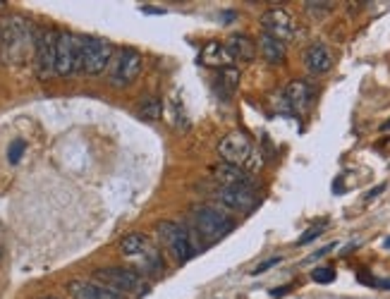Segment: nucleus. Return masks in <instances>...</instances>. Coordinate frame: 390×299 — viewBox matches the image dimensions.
Segmentation results:
<instances>
[{
    "label": "nucleus",
    "instance_id": "obj_1",
    "mask_svg": "<svg viewBox=\"0 0 390 299\" xmlns=\"http://www.w3.org/2000/svg\"><path fill=\"white\" fill-rule=\"evenodd\" d=\"M36 48V31L24 17L12 15L0 22V60L22 65Z\"/></svg>",
    "mask_w": 390,
    "mask_h": 299
},
{
    "label": "nucleus",
    "instance_id": "obj_2",
    "mask_svg": "<svg viewBox=\"0 0 390 299\" xmlns=\"http://www.w3.org/2000/svg\"><path fill=\"white\" fill-rule=\"evenodd\" d=\"M189 230L194 239L199 242V246H211L216 242H221L223 237L230 235L235 230L237 223L235 218H230L228 213H223V209L211 204H196L189 211Z\"/></svg>",
    "mask_w": 390,
    "mask_h": 299
},
{
    "label": "nucleus",
    "instance_id": "obj_3",
    "mask_svg": "<svg viewBox=\"0 0 390 299\" xmlns=\"http://www.w3.org/2000/svg\"><path fill=\"white\" fill-rule=\"evenodd\" d=\"M156 237H158V242L165 246V251L175 259L177 266H184L189 259H194L199 254V249H201L189 227L182 223H175V220H158Z\"/></svg>",
    "mask_w": 390,
    "mask_h": 299
},
{
    "label": "nucleus",
    "instance_id": "obj_4",
    "mask_svg": "<svg viewBox=\"0 0 390 299\" xmlns=\"http://www.w3.org/2000/svg\"><path fill=\"white\" fill-rule=\"evenodd\" d=\"M142 67H144V58H142L139 50H135V48H120L113 55V60H110L108 80L117 89L130 87V84H135L137 77L142 75Z\"/></svg>",
    "mask_w": 390,
    "mask_h": 299
},
{
    "label": "nucleus",
    "instance_id": "obj_5",
    "mask_svg": "<svg viewBox=\"0 0 390 299\" xmlns=\"http://www.w3.org/2000/svg\"><path fill=\"white\" fill-rule=\"evenodd\" d=\"M94 278L96 283L115 290L117 295H120V292H132V295L142 297L149 292V283L144 281V276H139V273L132 268H101L94 273Z\"/></svg>",
    "mask_w": 390,
    "mask_h": 299
},
{
    "label": "nucleus",
    "instance_id": "obj_6",
    "mask_svg": "<svg viewBox=\"0 0 390 299\" xmlns=\"http://www.w3.org/2000/svg\"><path fill=\"white\" fill-rule=\"evenodd\" d=\"M82 72V36L70 31H58V48H56V75L70 77Z\"/></svg>",
    "mask_w": 390,
    "mask_h": 299
},
{
    "label": "nucleus",
    "instance_id": "obj_7",
    "mask_svg": "<svg viewBox=\"0 0 390 299\" xmlns=\"http://www.w3.org/2000/svg\"><path fill=\"white\" fill-rule=\"evenodd\" d=\"M218 201H221L226 209H233V211H252L256 204H259V190L252 180H240V182H233V185H226L216 192Z\"/></svg>",
    "mask_w": 390,
    "mask_h": 299
},
{
    "label": "nucleus",
    "instance_id": "obj_8",
    "mask_svg": "<svg viewBox=\"0 0 390 299\" xmlns=\"http://www.w3.org/2000/svg\"><path fill=\"white\" fill-rule=\"evenodd\" d=\"M113 45L98 36H82V72L101 75L110 67Z\"/></svg>",
    "mask_w": 390,
    "mask_h": 299
},
{
    "label": "nucleus",
    "instance_id": "obj_9",
    "mask_svg": "<svg viewBox=\"0 0 390 299\" xmlns=\"http://www.w3.org/2000/svg\"><path fill=\"white\" fill-rule=\"evenodd\" d=\"M218 156L226 165L242 168L249 163V158L254 156V144L244 132H230L218 141Z\"/></svg>",
    "mask_w": 390,
    "mask_h": 299
},
{
    "label": "nucleus",
    "instance_id": "obj_10",
    "mask_svg": "<svg viewBox=\"0 0 390 299\" xmlns=\"http://www.w3.org/2000/svg\"><path fill=\"white\" fill-rule=\"evenodd\" d=\"M56 48H58V34L51 29L36 31V48H34V65L36 75L41 80H51L56 75Z\"/></svg>",
    "mask_w": 390,
    "mask_h": 299
},
{
    "label": "nucleus",
    "instance_id": "obj_11",
    "mask_svg": "<svg viewBox=\"0 0 390 299\" xmlns=\"http://www.w3.org/2000/svg\"><path fill=\"white\" fill-rule=\"evenodd\" d=\"M261 29L263 34L278 38V41L288 43L295 36V19L288 10L283 8H270L261 15Z\"/></svg>",
    "mask_w": 390,
    "mask_h": 299
},
{
    "label": "nucleus",
    "instance_id": "obj_12",
    "mask_svg": "<svg viewBox=\"0 0 390 299\" xmlns=\"http://www.w3.org/2000/svg\"><path fill=\"white\" fill-rule=\"evenodd\" d=\"M314 101V87L309 82H302V80H295L290 82L285 91H283V103L290 113H304Z\"/></svg>",
    "mask_w": 390,
    "mask_h": 299
},
{
    "label": "nucleus",
    "instance_id": "obj_13",
    "mask_svg": "<svg viewBox=\"0 0 390 299\" xmlns=\"http://www.w3.org/2000/svg\"><path fill=\"white\" fill-rule=\"evenodd\" d=\"M68 292L72 299H125L115 290L105 288L96 281H70Z\"/></svg>",
    "mask_w": 390,
    "mask_h": 299
},
{
    "label": "nucleus",
    "instance_id": "obj_14",
    "mask_svg": "<svg viewBox=\"0 0 390 299\" xmlns=\"http://www.w3.org/2000/svg\"><path fill=\"white\" fill-rule=\"evenodd\" d=\"M199 62L204 67H216V70L235 67V60H233V55H230L228 45L221 41L204 43V48L199 50Z\"/></svg>",
    "mask_w": 390,
    "mask_h": 299
},
{
    "label": "nucleus",
    "instance_id": "obj_15",
    "mask_svg": "<svg viewBox=\"0 0 390 299\" xmlns=\"http://www.w3.org/2000/svg\"><path fill=\"white\" fill-rule=\"evenodd\" d=\"M304 67L312 75H326L333 67V53L326 43H312L304 50Z\"/></svg>",
    "mask_w": 390,
    "mask_h": 299
},
{
    "label": "nucleus",
    "instance_id": "obj_16",
    "mask_svg": "<svg viewBox=\"0 0 390 299\" xmlns=\"http://www.w3.org/2000/svg\"><path fill=\"white\" fill-rule=\"evenodd\" d=\"M230 55H233V60L237 62H252L256 53H259V45H256L254 38H249L247 34H233L226 41Z\"/></svg>",
    "mask_w": 390,
    "mask_h": 299
},
{
    "label": "nucleus",
    "instance_id": "obj_17",
    "mask_svg": "<svg viewBox=\"0 0 390 299\" xmlns=\"http://www.w3.org/2000/svg\"><path fill=\"white\" fill-rule=\"evenodd\" d=\"M151 249H154V244H151V239L147 235H142V232H130V235H125L120 239V251L125 259H130V261L144 256Z\"/></svg>",
    "mask_w": 390,
    "mask_h": 299
},
{
    "label": "nucleus",
    "instance_id": "obj_18",
    "mask_svg": "<svg viewBox=\"0 0 390 299\" xmlns=\"http://www.w3.org/2000/svg\"><path fill=\"white\" fill-rule=\"evenodd\" d=\"M256 45H259V53L266 62H270V65L285 62V43L283 41H278V38L268 36V34H261Z\"/></svg>",
    "mask_w": 390,
    "mask_h": 299
},
{
    "label": "nucleus",
    "instance_id": "obj_19",
    "mask_svg": "<svg viewBox=\"0 0 390 299\" xmlns=\"http://www.w3.org/2000/svg\"><path fill=\"white\" fill-rule=\"evenodd\" d=\"M216 87H218V94H221L223 99H230V96H235L237 87H240V70H237V67L218 70Z\"/></svg>",
    "mask_w": 390,
    "mask_h": 299
},
{
    "label": "nucleus",
    "instance_id": "obj_20",
    "mask_svg": "<svg viewBox=\"0 0 390 299\" xmlns=\"http://www.w3.org/2000/svg\"><path fill=\"white\" fill-rule=\"evenodd\" d=\"M137 113L142 115L144 120L156 122V120H161L163 103H161V99H154V96H149V99H144V101H142V106H139Z\"/></svg>",
    "mask_w": 390,
    "mask_h": 299
},
{
    "label": "nucleus",
    "instance_id": "obj_21",
    "mask_svg": "<svg viewBox=\"0 0 390 299\" xmlns=\"http://www.w3.org/2000/svg\"><path fill=\"white\" fill-rule=\"evenodd\" d=\"M24 151H26V141L24 139H15L10 144V148H8V161H10L12 165H17L19 161H22Z\"/></svg>",
    "mask_w": 390,
    "mask_h": 299
},
{
    "label": "nucleus",
    "instance_id": "obj_22",
    "mask_svg": "<svg viewBox=\"0 0 390 299\" xmlns=\"http://www.w3.org/2000/svg\"><path fill=\"white\" fill-rule=\"evenodd\" d=\"M312 281L319 283V285H330L335 281V271L333 268H316L312 273Z\"/></svg>",
    "mask_w": 390,
    "mask_h": 299
},
{
    "label": "nucleus",
    "instance_id": "obj_23",
    "mask_svg": "<svg viewBox=\"0 0 390 299\" xmlns=\"http://www.w3.org/2000/svg\"><path fill=\"white\" fill-rule=\"evenodd\" d=\"M323 230H326V223H321V225H314V227H309V230L304 232V235H302L300 239H297V244L302 246V244H309V242H314V239L319 237Z\"/></svg>",
    "mask_w": 390,
    "mask_h": 299
},
{
    "label": "nucleus",
    "instance_id": "obj_24",
    "mask_svg": "<svg viewBox=\"0 0 390 299\" xmlns=\"http://www.w3.org/2000/svg\"><path fill=\"white\" fill-rule=\"evenodd\" d=\"M275 263H280V256H273V259H268V261H263L261 266H256V268L252 271V276H261L263 271H268V268H273Z\"/></svg>",
    "mask_w": 390,
    "mask_h": 299
},
{
    "label": "nucleus",
    "instance_id": "obj_25",
    "mask_svg": "<svg viewBox=\"0 0 390 299\" xmlns=\"http://www.w3.org/2000/svg\"><path fill=\"white\" fill-rule=\"evenodd\" d=\"M307 10H316V12H321V10H333V3H307Z\"/></svg>",
    "mask_w": 390,
    "mask_h": 299
},
{
    "label": "nucleus",
    "instance_id": "obj_26",
    "mask_svg": "<svg viewBox=\"0 0 390 299\" xmlns=\"http://www.w3.org/2000/svg\"><path fill=\"white\" fill-rule=\"evenodd\" d=\"M333 249H335V244H328V246H323V249H319V251H316V254H312V256H309V261H314V259H321V256H326L328 251H333Z\"/></svg>",
    "mask_w": 390,
    "mask_h": 299
},
{
    "label": "nucleus",
    "instance_id": "obj_27",
    "mask_svg": "<svg viewBox=\"0 0 390 299\" xmlns=\"http://www.w3.org/2000/svg\"><path fill=\"white\" fill-rule=\"evenodd\" d=\"M383 190H386V185H379V187H376V190H371V192H369V194H367V199H374V197H376V194H381Z\"/></svg>",
    "mask_w": 390,
    "mask_h": 299
},
{
    "label": "nucleus",
    "instance_id": "obj_28",
    "mask_svg": "<svg viewBox=\"0 0 390 299\" xmlns=\"http://www.w3.org/2000/svg\"><path fill=\"white\" fill-rule=\"evenodd\" d=\"M376 288H381V290H390V281H376Z\"/></svg>",
    "mask_w": 390,
    "mask_h": 299
},
{
    "label": "nucleus",
    "instance_id": "obj_29",
    "mask_svg": "<svg viewBox=\"0 0 390 299\" xmlns=\"http://www.w3.org/2000/svg\"><path fill=\"white\" fill-rule=\"evenodd\" d=\"M288 290H290V288H278V290H273V292H270V295H273V297H283V295H285Z\"/></svg>",
    "mask_w": 390,
    "mask_h": 299
},
{
    "label": "nucleus",
    "instance_id": "obj_30",
    "mask_svg": "<svg viewBox=\"0 0 390 299\" xmlns=\"http://www.w3.org/2000/svg\"><path fill=\"white\" fill-rule=\"evenodd\" d=\"M383 249H390V237H388V239H383Z\"/></svg>",
    "mask_w": 390,
    "mask_h": 299
},
{
    "label": "nucleus",
    "instance_id": "obj_31",
    "mask_svg": "<svg viewBox=\"0 0 390 299\" xmlns=\"http://www.w3.org/2000/svg\"><path fill=\"white\" fill-rule=\"evenodd\" d=\"M383 129H390V120L386 122V125H383Z\"/></svg>",
    "mask_w": 390,
    "mask_h": 299
},
{
    "label": "nucleus",
    "instance_id": "obj_32",
    "mask_svg": "<svg viewBox=\"0 0 390 299\" xmlns=\"http://www.w3.org/2000/svg\"><path fill=\"white\" fill-rule=\"evenodd\" d=\"M41 299H56V297H41Z\"/></svg>",
    "mask_w": 390,
    "mask_h": 299
}]
</instances>
